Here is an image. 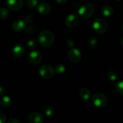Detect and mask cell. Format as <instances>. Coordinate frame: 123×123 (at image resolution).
<instances>
[{
	"label": "cell",
	"instance_id": "6da1fadb",
	"mask_svg": "<svg viewBox=\"0 0 123 123\" xmlns=\"http://www.w3.org/2000/svg\"><path fill=\"white\" fill-rule=\"evenodd\" d=\"M38 40L42 46L49 48L54 44L55 37L51 31L45 30L40 32L38 36Z\"/></svg>",
	"mask_w": 123,
	"mask_h": 123
},
{
	"label": "cell",
	"instance_id": "7a4b0ae2",
	"mask_svg": "<svg viewBox=\"0 0 123 123\" xmlns=\"http://www.w3.org/2000/svg\"><path fill=\"white\" fill-rule=\"evenodd\" d=\"M92 27L95 32L99 34H104L108 30V24L105 19L97 18L94 20Z\"/></svg>",
	"mask_w": 123,
	"mask_h": 123
},
{
	"label": "cell",
	"instance_id": "3957f363",
	"mask_svg": "<svg viewBox=\"0 0 123 123\" xmlns=\"http://www.w3.org/2000/svg\"><path fill=\"white\" fill-rule=\"evenodd\" d=\"M92 102L96 107L103 108L108 104V98L106 96L101 92H97L92 96Z\"/></svg>",
	"mask_w": 123,
	"mask_h": 123
},
{
	"label": "cell",
	"instance_id": "277c9868",
	"mask_svg": "<svg viewBox=\"0 0 123 123\" xmlns=\"http://www.w3.org/2000/svg\"><path fill=\"white\" fill-rule=\"evenodd\" d=\"M79 15L83 19H88L91 18L94 12V7L91 3H86L82 6L79 9Z\"/></svg>",
	"mask_w": 123,
	"mask_h": 123
},
{
	"label": "cell",
	"instance_id": "5b68a950",
	"mask_svg": "<svg viewBox=\"0 0 123 123\" xmlns=\"http://www.w3.org/2000/svg\"><path fill=\"white\" fill-rule=\"evenodd\" d=\"M40 74L42 78L49 79L52 78L54 74V69L50 65H43L40 68Z\"/></svg>",
	"mask_w": 123,
	"mask_h": 123
},
{
	"label": "cell",
	"instance_id": "8992f818",
	"mask_svg": "<svg viewBox=\"0 0 123 123\" xmlns=\"http://www.w3.org/2000/svg\"><path fill=\"white\" fill-rule=\"evenodd\" d=\"M79 20L80 19H79V16H77L76 14H70L66 18V20H65V24L68 28H72L78 25Z\"/></svg>",
	"mask_w": 123,
	"mask_h": 123
},
{
	"label": "cell",
	"instance_id": "52a82bcc",
	"mask_svg": "<svg viewBox=\"0 0 123 123\" xmlns=\"http://www.w3.org/2000/svg\"><path fill=\"white\" fill-rule=\"evenodd\" d=\"M68 58L72 62L76 63L81 60L82 55L80 50L76 48H72L68 52Z\"/></svg>",
	"mask_w": 123,
	"mask_h": 123
},
{
	"label": "cell",
	"instance_id": "ba28073f",
	"mask_svg": "<svg viewBox=\"0 0 123 123\" xmlns=\"http://www.w3.org/2000/svg\"><path fill=\"white\" fill-rule=\"evenodd\" d=\"M24 6L22 0H7V6L13 11H18L22 9Z\"/></svg>",
	"mask_w": 123,
	"mask_h": 123
},
{
	"label": "cell",
	"instance_id": "9c48e42d",
	"mask_svg": "<svg viewBox=\"0 0 123 123\" xmlns=\"http://www.w3.org/2000/svg\"><path fill=\"white\" fill-rule=\"evenodd\" d=\"M43 59V55L42 53L39 51H32L31 52L29 56V61L31 64H38L42 61Z\"/></svg>",
	"mask_w": 123,
	"mask_h": 123
},
{
	"label": "cell",
	"instance_id": "30bf717a",
	"mask_svg": "<svg viewBox=\"0 0 123 123\" xmlns=\"http://www.w3.org/2000/svg\"><path fill=\"white\" fill-rule=\"evenodd\" d=\"M43 120V116L39 112H32L29 115L28 121L29 123H42Z\"/></svg>",
	"mask_w": 123,
	"mask_h": 123
},
{
	"label": "cell",
	"instance_id": "8fae6325",
	"mask_svg": "<svg viewBox=\"0 0 123 123\" xmlns=\"http://www.w3.org/2000/svg\"><path fill=\"white\" fill-rule=\"evenodd\" d=\"M51 7L50 5L46 2H42L37 6V11L42 15H46L50 13Z\"/></svg>",
	"mask_w": 123,
	"mask_h": 123
},
{
	"label": "cell",
	"instance_id": "7c38bea8",
	"mask_svg": "<svg viewBox=\"0 0 123 123\" xmlns=\"http://www.w3.org/2000/svg\"><path fill=\"white\" fill-rule=\"evenodd\" d=\"M25 48L21 44H18L13 48L12 54L16 58H20L25 54Z\"/></svg>",
	"mask_w": 123,
	"mask_h": 123
},
{
	"label": "cell",
	"instance_id": "4fadbf2b",
	"mask_svg": "<svg viewBox=\"0 0 123 123\" xmlns=\"http://www.w3.org/2000/svg\"><path fill=\"white\" fill-rule=\"evenodd\" d=\"M25 23L22 20H16L12 24V28L17 32L21 31L25 28Z\"/></svg>",
	"mask_w": 123,
	"mask_h": 123
},
{
	"label": "cell",
	"instance_id": "5bb4252c",
	"mask_svg": "<svg viewBox=\"0 0 123 123\" xmlns=\"http://www.w3.org/2000/svg\"><path fill=\"white\" fill-rule=\"evenodd\" d=\"M100 12L103 16L106 17H110L114 14V8L109 5H105L101 7Z\"/></svg>",
	"mask_w": 123,
	"mask_h": 123
},
{
	"label": "cell",
	"instance_id": "9a60e30c",
	"mask_svg": "<svg viewBox=\"0 0 123 123\" xmlns=\"http://www.w3.org/2000/svg\"><path fill=\"white\" fill-rule=\"evenodd\" d=\"M79 96L82 99L84 100H87L90 98L91 96V92L88 89L86 88H83L79 91Z\"/></svg>",
	"mask_w": 123,
	"mask_h": 123
},
{
	"label": "cell",
	"instance_id": "2e32d148",
	"mask_svg": "<svg viewBox=\"0 0 123 123\" xmlns=\"http://www.w3.org/2000/svg\"><path fill=\"white\" fill-rule=\"evenodd\" d=\"M12 104V99L8 96H4L0 99V105L4 108H8Z\"/></svg>",
	"mask_w": 123,
	"mask_h": 123
},
{
	"label": "cell",
	"instance_id": "e0dca14e",
	"mask_svg": "<svg viewBox=\"0 0 123 123\" xmlns=\"http://www.w3.org/2000/svg\"><path fill=\"white\" fill-rule=\"evenodd\" d=\"M88 46L91 49H95L98 46V41L96 38H91L88 42Z\"/></svg>",
	"mask_w": 123,
	"mask_h": 123
},
{
	"label": "cell",
	"instance_id": "ac0fdd59",
	"mask_svg": "<svg viewBox=\"0 0 123 123\" xmlns=\"http://www.w3.org/2000/svg\"><path fill=\"white\" fill-rule=\"evenodd\" d=\"M9 12L8 9L6 7H2L0 8V19H5L8 16Z\"/></svg>",
	"mask_w": 123,
	"mask_h": 123
},
{
	"label": "cell",
	"instance_id": "d6986e66",
	"mask_svg": "<svg viewBox=\"0 0 123 123\" xmlns=\"http://www.w3.org/2000/svg\"><path fill=\"white\" fill-rule=\"evenodd\" d=\"M108 78L112 82H114L117 79L118 74L115 71H109L108 73Z\"/></svg>",
	"mask_w": 123,
	"mask_h": 123
},
{
	"label": "cell",
	"instance_id": "ffe728a7",
	"mask_svg": "<svg viewBox=\"0 0 123 123\" xmlns=\"http://www.w3.org/2000/svg\"><path fill=\"white\" fill-rule=\"evenodd\" d=\"M55 72L58 74H62L65 72L66 71V67L64 65L61 64H57L55 66V70H54Z\"/></svg>",
	"mask_w": 123,
	"mask_h": 123
},
{
	"label": "cell",
	"instance_id": "44dd1931",
	"mask_svg": "<svg viewBox=\"0 0 123 123\" xmlns=\"http://www.w3.org/2000/svg\"><path fill=\"white\" fill-rule=\"evenodd\" d=\"M37 44V43L36 40L31 39L28 42L26 46H27V48L28 49H30V50H33V49H34L36 48Z\"/></svg>",
	"mask_w": 123,
	"mask_h": 123
},
{
	"label": "cell",
	"instance_id": "7402d4cb",
	"mask_svg": "<svg viewBox=\"0 0 123 123\" xmlns=\"http://www.w3.org/2000/svg\"><path fill=\"white\" fill-rule=\"evenodd\" d=\"M115 90L118 93L123 95V80H120L116 84Z\"/></svg>",
	"mask_w": 123,
	"mask_h": 123
},
{
	"label": "cell",
	"instance_id": "603a6c76",
	"mask_svg": "<svg viewBox=\"0 0 123 123\" xmlns=\"http://www.w3.org/2000/svg\"><path fill=\"white\" fill-rule=\"evenodd\" d=\"M54 112H55L54 108L52 106H50L46 107L45 108V110H44V114L48 117H50L53 115Z\"/></svg>",
	"mask_w": 123,
	"mask_h": 123
},
{
	"label": "cell",
	"instance_id": "cb8c5ba5",
	"mask_svg": "<svg viewBox=\"0 0 123 123\" xmlns=\"http://www.w3.org/2000/svg\"><path fill=\"white\" fill-rule=\"evenodd\" d=\"M38 2L37 0H28L27 5L30 8H34L37 6Z\"/></svg>",
	"mask_w": 123,
	"mask_h": 123
},
{
	"label": "cell",
	"instance_id": "d4e9b609",
	"mask_svg": "<svg viewBox=\"0 0 123 123\" xmlns=\"http://www.w3.org/2000/svg\"><path fill=\"white\" fill-rule=\"evenodd\" d=\"M6 120L7 118L6 115L4 113L0 112V123H6Z\"/></svg>",
	"mask_w": 123,
	"mask_h": 123
},
{
	"label": "cell",
	"instance_id": "484cf974",
	"mask_svg": "<svg viewBox=\"0 0 123 123\" xmlns=\"http://www.w3.org/2000/svg\"><path fill=\"white\" fill-rule=\"evenodd\" d=\"M32 20V17L31 16V15H27L24 18V22L27 23V24H29V23H31Z\"/></svg>",
	"mask_w": 123,
	"mask_h": 123
},
{
	"label": "cell",
	"instance_id": "4316f807",
	"mask_svg": "<svg viewBox=\"0 0 123 123\" xmlns=\"http://www.w3.org/2000/svg\"><path fill=\"white\" fill-rule=\"evenodd\" d=\"M66 44H67V46L68 47H71V48H72V47L73 46V41L72 40L70 39H68L67 40V42H66Z\"/></svg>",
	"mask_w": 123,
	"mask_h": 123
},
{
	"label": "cell",
	"instance_id": "83f0119b",
	"mask_svg": "<svg viewBox=\"0 0 123 123\" xmlns=\"http://www.w3.org/2000/svg\"><path fill=\"white\" fill-rule=\"evenodd\" d=\"M8 123H20L19 121L16 118H11L10 120L8 121Z\"/></svg>",
	"mask_w": 123,
	"mask_h": 123
},
{
	"label": "cell",
	"instance_id": "f1b7e54d",
	"mask_svg": "<svg viewBox=\"0 0 123 123\" xmlns=\"http://www.w3.org/2000/svg\"><path fill=\"white\" fill-rule=\"evenodd\" d=\"M55 1L60 4H64L65 3L67 2V0H55Z\"/></svg>",
	"mask_w": 123,
	"mask_h": 123
},
{
	"label": "cell",
	"instance_id": "f546056e",
	"mask_svg": "<svg viewBox=\"0 0 123 123\" xmlns=\"http://www.w3.org/2000/svg\"><path fill=\"white\" fill-rule=\"evenodd\" d=\"M5 93V88L3 87L0 86V96H2Z\"/></svg>",
	"mask_w": 123,
	"mask_h": 123
},
{
	"label": "cell",
	"instance_id": "4dcf8cb0",
	"mask_svg": "<svg viewBox=\"0 0 123 123\" xmlns=\"http://www.w3.org/2000/svg\"><path fill=\"white\" fill-rule=\"evenodd\" d=\"M120 43H121V44L123 46V37L121 38V40H120Z\"/></svg>",
	"mask_w": 123,
	"mask_h": 123
},
{
	"label": "cell",
	"instance_id": "1f68e13d",
	"mask_svg": "<svg viewBox=\"0 0 123 123\" xmlns=\"http://www.w3.org/2000/svg\"><path fill=\"white\" fill-rule=\"evenodd\" d=\"M38 1H40V2H43V1H44L45 0H37Z\"/></svg>",
	"mask_w": 123,
	"mask_h": 123
},
{
	"label": "cell",
	"instance_id": "d6a6232c",
	"mask_svg": "<svg viewBox=\"0 0 123 123\" xmlns=\"http://www.w3.org/2000/svg\"><path fill=\"white\" fill-rule=\"evenodd\" d=\"M122 30H123V25H122Z\"/></svg>",
	"mask_w": 123,
	"mask_h": 123
},
{
	"label": "cell",
	"instance_id": "836d02e7",
	"mask_svg": "<svg viewBox=\"0 0 123 123\" xmlns=\"http://www.w3.org/2000/svg\"><path fill=\"white\" fill-rule=\"evenodd\" d=\"M117 1H121V0H117Z\"/></svg>",
	"mask_w": 123,
	"mask_h": 123
}]
</instances>
